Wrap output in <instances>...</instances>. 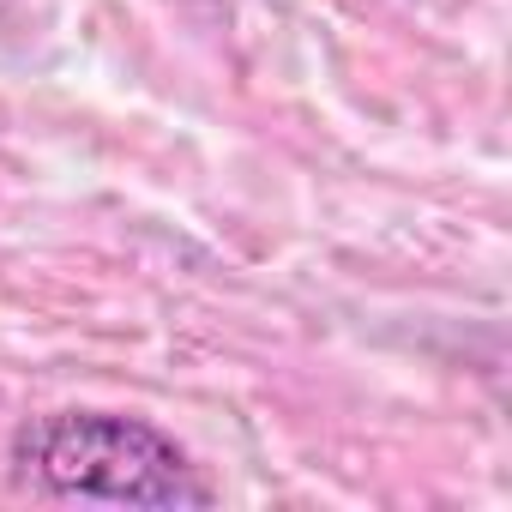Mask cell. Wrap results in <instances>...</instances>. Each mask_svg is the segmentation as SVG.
<instances>
[{
    "label": "cell",
    "mask_w": 512,
    "mask_h": 512,
    "mask_svg": "<svg viewBox=\"0 0 512 512\" xmlns=\"http://www.w3.org/2000/svg\"><path fill=\"white\" fill-rule=\"evenodd\" d=\"M13 476L49 500H91V506H145L181 512L211 506L217 488L199 464L139 416L115 410H55L13 428Z\"/></svg>",
    "instance_id": "6da1fadb"
}]
</instances>
